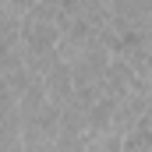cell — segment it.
<instances>
[{"label": "cell", "mask_w": 152, "mask_h": 152, "mask_svg": "<svg viewBox=\"0 0 152 152\" xmlns=\"http://www.w3.org/2000/svg\"><path fill=\"white\" fill-rule=\"evenodd\" d=\"M36 4H39V0H0V11L18 14V18H28V11H32Z\"/></svg>", "instance_id": "2"}, {"label": "cell", "mask_w": 152, "mask_h": 152, "mask_svg": "<svg viewBox=\"0 0 152 152\" xmlns=\"http://www.w3.org/2000/svg\"><path fill=\"white\" fill-rule=\"evenodd\" d=\"M42 85H46V96H50L53 106H67V103L75 99V67L57 57L53 67L42 75Z\"/></svg>", "instance_id": "1"}]
</instances>
